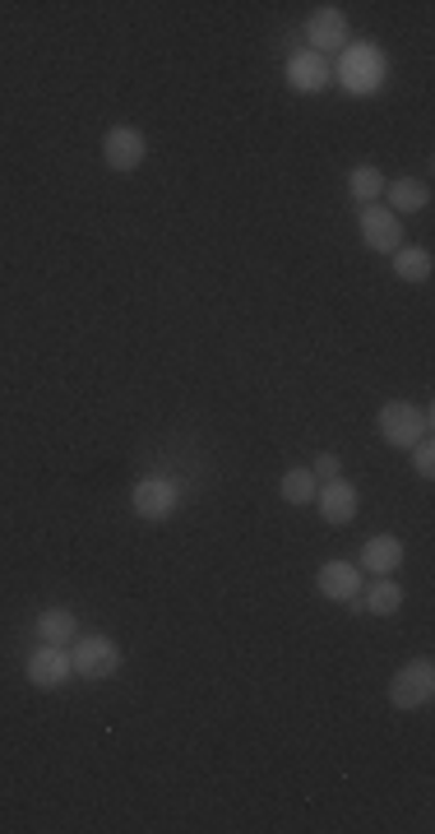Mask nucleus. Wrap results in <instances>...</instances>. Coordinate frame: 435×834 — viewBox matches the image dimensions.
<instances>
[{
    "instance_id": "obj_1",
    "label": "nucleus",
    "mask_w": 435,
    "mask_h": 834,
    "mask_svg": "<svg viewBox=\"0 0 435 834\" xmlns=\"http://www.w3.org/2000/svg\"><path fill=\"white\" fill-rule=\"evenodd\" d=\"M431 695H435V663L431 658H412V663H403L389 677L393 709H422V705H431Z\"/></svg>"
},
{
    "instance_id": "obj_2",
    "label": "nucleus",
    "mask_w": 435,
    "mask_h": 834,
    "mask_svg": "<svg viewBox=\"0 0 435 834\" xmlns=\"http://www.w3.org/2000/svg\"><path fill=\"white\" fill-rule=\"evenodd\" d=\"M375 426H380V436L393 445V450H412V445L431 432V418L422 409H412V403L393 399V403H385V409H380Z\"/></svg>"
},
{
    "instance_id": "obj_3",
    "label": "nucleus",
    "mask_w": 435,
    "mask_h": 834,
    "mask_svg": "<svg viewBox=\"0 0 435 834\" xmlns=\"http://www.w3.org/2000/svg\"><path fill=\"white\" fill-rule=\"evenodd\" d=\"M70 663L84 682H107V677L121 668V649H116V639H107V635H84V639H74Z\"/></svg>"
},
{
    "instance_id": "obj_4",
    "label": "nucleus",
    "mask_w": 435,
    "mask_h": 834,
    "mask_svg": "<svg viewBox=\"0 0 435 834\" xmlns=\"http://www.w3.org/2000/svg\"><path fill=\"white\" fill-rule=\"evenodd\" d=\"M103 158L111 172H134L144 158H149V140H144V130H134V126H111L103 134Z\"/></svg>"
},
{
    "instance_id": "obj_5",
    "label": "nucleus",
    "mask_w": 435,
    "mask_h": 834,
    "mask_svg": "<svg viewBox=\"0 0 435 834\" xmlns=\"http://www.w3.org/2000/svg\"><path fill=\"white\" fill-rule=\"evenodd\" d=\"M130 506H134L140 519H172L176 506H181V492H176L172 482H163V478H144V482H134Z\"/></svg>"
},
{
    "instance_id": "obj_6",
    "label": "nucleus",
    "mask_w": 435,
    "mask_h": 834,
    "mask_svg": "<svg viewBox=\"0 0 435 834\" xmlns=\"http://www.w3.org/2000/svg\"><path fill=\"white\" fill-rule=\"evenodd\" d=\"M362 242L371 250H380V256H393V250L403 246V223H399V213H389L380 204H366L362 209Z\"/></svg>"
},
{
    "instance_id": "obj_7",
    "label": "nucleus",
    "mask_w": 435,
    "mask_h": 834,
    "mask_svg": "<svg viewBox=\"0 0 435 834\" xmlns=\"http://www.w3.org/2000/svg\"><path fill=\"white\" fill-rule=\"evenodd\" d=\"M306 37H310L315 56H325V61H329V51L339 56V51L348 47V14H343V10H333V5L315 10V14H310V24H306Z\"/></svg>"
},
{
    "instance_id": "obj_8",
    "label": "nucleus",
    "mask_w": 435,
    "mask_h": 834,
    "mask_svg": "<svg viewBox=\"0 0 435 834\" xmlns=\"http://www.w3.org/2000/svg\"><path fill=\"white\" fill-rule=\"evenodd\" d=\"M70 672H74V663H70V654L61 645H43V649H33V658H28V682L43 686V691L66 686Z\"/></svg>"
},
{
    "instance_id": "obj_9",
    "label": "nucleus",
    "mask_w": 435,
    "mask_h": 834,
    "mask_svg": "<svg viewBox=\"0 0 435 834\" xmlns=\"http://www.w3.org/2000/svg\"><path fill=\"white\" fill-rule=\"evenodd\" d=\"M315 589H320L329 603H352L362 594V571L348 566V561H325L320 575H315Z\"/></svg>"
},
{
    "instance_id": "obj_10",
    "label": "nucleus",
    "mask_w": 435,
    "mask_h": 834,
    "mask_svg": "<svg viewBox=\"0 0 435 834\" xmlns=\"http://www.w3.org/2000/svg\"><path fill=\"white\" fill-rule=\"evenodd\" d=\"M315 501H320V515L329 524H348V519H357V488L343 478H333V482H320L315 488Z\"/></svg>"
},
{
    "instance_id": "obj_11",
    "label": "nucleus",
    "mask_w": 435,
    "mask_h": 834,
    "mask_svg": "<svg viewBox=\"0 0 435 834\" xmlns=\"http://www.w3.org/2000/svg\"><path fill=\"white\" fill-rule=\"evenodd\" d=\"M287 80H292L296 93H320L333 80V66L325 61V56H315V51H296L287 61Z\"/></svg>"
},
{
    "instance_id": "obj_12",
    "label": "nucleus",
    "mask_w": 435,
    "mask_h": 834,
    "mask_svg": "<svg viewBox=\"0 0 435 834\" xmlns=\"http://www.w3.org/2000/svg\"><path fill=\"white\" fill-rule=\"evenodd\" d=\"M399 566H403V542H399V538H389V533L366 538V548H362V571H371V575H393Z\"/></svg>"
},
{
    "instance_id": "obj_13",
    "label": "nucleus",
    "mask_w": 435,
    "mask_h": 834,
    "mask_svg": "<svg viewBox=\"0 0 435 834\" xmlns=\"http://www.w3.org/2000/svg\"><path fill=\"white\" fill-rule=\"evenodd\" d=\"M380 70H385L380 56H375V51H357L343 66V80H348L352 93H371V89H380Z\"/></svg>"
},
{
    "instance_id": "obj_14",
    "label": "nucleus",
    "mask_w": 435,
    "mask_h": 834,
    "mask_svg": "<svg viewBox=\"0 0 435 834\" xmlns=\"http://www.w3.org/2000/svg\"><path fill=\"white\" fill-rule=\"evenodd\" d=\"M37 639H47V645H70V639H79V626H74V612L66 608H47L43 616H37Z\"/></svg>"
},
{
    "instance_id": "obj_15",
    "label": "nucleus",
    "mask_w": 435,
    "mask_h": 834,
    "mask_svg": "<svg viewBox=\"0 0 435 834\" xmlns=\"http://www.w3.org/2000/svg\"><path fill=\"white\" fill-rule=\"evenodd\" d=\"M385 196H389V213H418V209H426V200H431V190H426L422 181H412V177H403V181H393V186H385Z\"/></svg>"
},
{
    "instance_id": "obj_16",
    "label": "nucleus",
    "mask_w": 435,
    "mask_h": 834,
    "mask_svg": "<svg viewBox=\"0 0 435 834\" xmlns=\"http://www.w3.org/2000/svg\"><path fill=\"white\" fill-rule=\"evenodd\" d=\"M393 274H399L403 283L431 279V250H422V246H399V250H393Z\"/></svg>"
},
{
    "instance_id": "obj_17",
    "label": "nucleus",
    "mask_w": 435,
    "mask_h": 834,
    "mask_svg": "<svg viewBox=\"0 0 435 834\" xmlns=\"http://www.w3.org/2000/svg\"><path fill=\"white\" fill-rule=\"evenodd\" d=\"M348 190H352V200H357L362 209L375 204L385 196V177L375 167H352V177H348Z\"/></svg>"
},
{
    "instance_id": "obj_18",
    "label": "nucleus",
    "mask_w": 435,
    "mask_h": 834,
    "mask_svg": "<svg viewBox=\"0 0 435 834\" xmlns=\"http://www.w3.org/2000/svg\"><path fill=\"white\" fill-rule=\"evenodd\" d=\"M279 496L287 501V506H306V501H315V473L310 469H287L283 482H279Z\"/></svg>"
},
{
    "instance_id": "obj_19",
    "label": "nucleus",
    "mask_w": 435,
    "mask_h": 834,
    "mask_svg": "<svg viewBox=\"0 0 435 834\" xmlns=\"http://www.w3.org/2000/svg\"><path fill=\"white\" fill-rule=\"evenodd\" d=\"M366 608H371V616H393L403 608V589L393 585V579L385 575L380 585H371V594H366Z\"/></svg>"
},
{
    "instance_id": "obj_20",
    "label": "nucleus",
    "mask_w": 435,
    "mask_h": 834,
    "mask_svg": "<svg viewBox=\"0 0 435 834\" xmlns=\"http://www.w3.org/2000/svg\"><path fill=\"white\" fill-rule=\"evenodd\" d=\"M412 469H418L422 478H435V445H431V436H422L418 445H412Z\"/></svg>"
},
{
    "instance_id": "obj_21",
    "label": "nucleus",
    "mask_w": 435,
    "mask_h": 834,
    "mask_svg": "<svg viewBox=\"0 0 435 834\" xmlns=\"http://www.w3.org/2000/svg\"><path fill=\"white\" fill-rule=\"evenodd\" d=\"M315 478H320V482H333V478H339V455H320V459H315V469H310Z\"/></svg>"
}]
</instances>
